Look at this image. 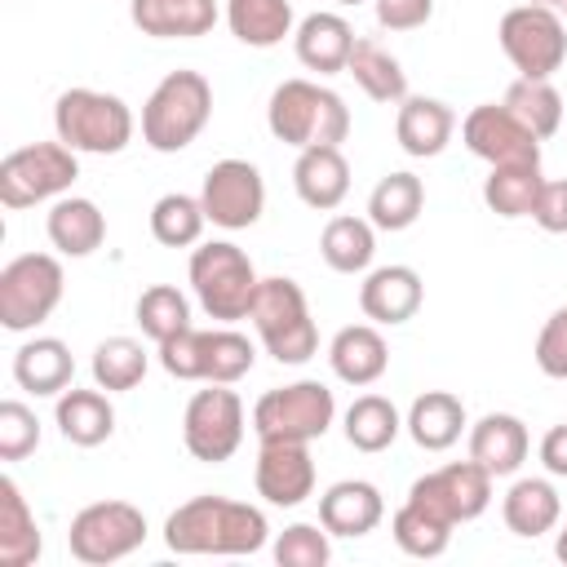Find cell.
<instances>
[{
    "label": "cell",
    "instance_id": "cell-24",
    "mask_svg": "<svg viewBox=\"0 0 567 567\" xmlns=\"http://www.w3.org/2000/svg\"><path fill=\"white\" fill-rule=\"evenodd\" d=\"M456 115L447 102L439 97H403L399 115H394V137L412 159H434L443 155V146L452 142Z\"/></svg>",
    "mask_w": 567,
    "mask_h": 567
},
{
    "label": "cell",
    "instance_id": "cell-21",
    "mask_svg": "<svg viewBox=\"0 0 567 567\" xmlns=\"http://www.w3.org/2000/svg\"><path fill=\"white\" fill-rule=\"evenodd\" d=\"M354 40H359V35L350 31V22H346L341 13H328V9L301 18L297 31H292L297 62H301L306 71H319V75H337V71H346Z\"/></svg>",
    "mask_w": 567,
    "mask_h": 567
},
{
    "label": "cell",
    "instance_id": "cell-48",
    "mask_svg": "<svg viewBox=\"0 0 567 567\" xmlns=\"http://www.w3.org/2000/svg\"><path fill=\"white\" fill-rule=\"evenodd\" d=\"M532 221L540 230H549V235H567V177L540 186L536 208H532Z\"/></svg>",
    "mask_w": 567,
    "mask_h": 567
},
{
    "label": "cell",
    "instance_id": "cell-39",
    "mask_svg": "<svg viewBox=\"0 0 567 567\" xmlns=\"http://www.w3.org/2000/svg\"><path fill=\"white\" fill-rule=\"evenodd\" d=\"M146 350H142V341H133V337H106V341H97V350H93V385H102L106 394H120V390H133V385H142V377H146Z\"/></svg>",
    "mask_w": 567,
    "mask_h": 567
},
{
    "label": "cell",
    "instance_id": "cell-38",
    "mask_svg": "<svg viewBox=\"0 0 567 567\" xmlns=\"http://www.w3.org/2000/svg\"><path fill=\"white\" fill-rule=\"evenodd\" d=\"M208 226V213L195 195H182V190H168L151 204V235L164 244V248H190L199 244Z\"/></svg>",
    "mask_w": 567,
    "mask_h": 567
},
{
    "label": "cell",
    "instance_id": "cell-1",
    "mask_svg": "<svg viewBox=\"0 0 567 567\" xmlns=\"http://www.w3.org/2000/svg\"><path fill=\"white\" fill-rule=\"evenodd\" d=\"M270 527L266 514L248 501H230V496H190L186 505H177L164 518V545L173 554H217V558H235V554H257L266 545Z\"/></svg>",
    "mask_w": 567,
    "mask_h": 567
},
{
    "label": "cell",
    "instance_id": "cell-4",
    "mask_svg": "<svg viewBox=\"0 0 567 567\" xmlns=\"http://www.w3.org/2000/svg\"><path fill=\"white\" fill-rule=\"evenodd\" d=\"M53 133L75 155H120L133 142V111L102 89H66L53 102Z\"/></svg>",
    "mask_w": 567,
    "mask_h": 567
},
{
    "label": "cell",
    "instance_id": "cell-29",
    "mask_svg": "<svg viewBox=\"0 0 567 567\" xmlns=\"http://www.w3.org/2000/svg\"><path fill=\"white\" fill-rule=\"evenodd\" d=\"M558 514H563V501H558V492H554L549 478H518L505 492V501H501L505 527L514 536H527V540L554 532L558 527Z\"/></svg>",
    "mask_w": 567,
    "mask_h": 567
},
{
    "label": "cell",
    "instance_id": "cell-27",
    "mask_svg": "<svg viewBox=\"0 0 567 567\" xmlns=\"http://www.w3.org/2000/svg\"><path fill=\"white\" fill-rule=\"evenodd\" d=\"M53 421H58L62 439L75 443V447H97L115 434V408L102 394V385L97 390H75V385L62 390L58 408H53Z\"/></svg>",
    "mask_w": 567,
    "mask_h": 567
},
{
    "label": "cell",
    "instance_id": "cell-46",
    "mask_svg": "<svg viewBox=\"0 0 567 567\" xmlns=\"http://www.w3.org/2000/svg\"><path fill=\"white\" fill-rule=\"evenodd\" d=\"M536 368L554 381H567V306H558L545 319V328L536 337Z\"/></svg>",
    "mask_w": 567,
    "mask_h": 567
},
{
    "label": "cell",
    "instance_id": "cell-28",
    "mask_svg": "<svg viewBox=\"0 0 567 567\" xmlns=\"http://www.w3.org/2000/svg\"><path fill=\"white\" fill-rule=\"evenodd\" d=\"M403 425H408V434H412L416 447L447 452L465 434V403L456 394H447V390H425V394L412 399Z\"/></svg>",
    "mask_w": 567,
    "mask_h": 567
},
{
    "label": "cell",
    "instance_id": "cell-40",
    "mask_svg": "<svg viewBox=\"0 0 567 567\" xmlns=\"http://www.w3.org/2000/svg\"><path fill=\"white\" fill-rule=\"evenodd\" d=\"M133 315H137L142 337H151L155 346L190 328V301H186L182 288H173V284H151V288L137 297Z\"/></svg>",
    "mask_w": 567,
    "mask_h": 567
},
{
    "label": "cell",
    "instance_id": "cell-36",
    "mask_svg": "<svg viewBox=\"0 0 567 567\" xmlns=\"http://www.w3.org/2000/svg\"><path fill=\"white\" fill-rule=\"evenodd\" d=\"M403 430L399 408L385 394H359L346 408V443L354 452H385Z\"/></svg>",
    "mask_w": 567,
    "mask_h": 567
},
{
    "label": "cell",
    "instance_id": "cell-42",
    "mask_svg": "<svg viewBox=\"0 0 567 567\" xmlns=\"http://www.w3.org/2000/svg\"><path fill=\"white\" fill-rule=\"evenodd\" d=\"M257 363V350L244 332L235 328H208V381L217 385H235L239 377H248Z\"/></svg>",
    "mask_w": 567,
    "mask_h": 567
},
{
    "label": "cell",
    "instance_id": "cell-23",
    "mask_svg": "<svg viewBox=\"0 0 567 567\" xmlns=\"http://www.w3.org/2000/svg\"><path fill=\"white\" fill-rule=\"evenodd\" d=\"M71 377H75V359L58 337H31L13 350V381L35 399H58L62 390H71Z\"/></svg>",
    "mask_w": 567,
    "mask_h": 567
},
{
    "label": "cell",
    "instance_id": "cell-43",
    "mask_svg": "<svg viewBox=\"0 0 567 567\" xmlns=\"http://www.w3.org/2000/svg\"><path fill=\"white\" fill-rule=\"evenodd\" d=\"M332 558L328 527L323 523H292L275 540V563L279 567H323Z\"/></svg>",
    "mask_w": 567,
    "mask_h": 567
},
{
    "label": "cell",
    "instance_id": "cell-37",
    "mask_svg": "<svg viewBox=\"0 0 567 567\" xmlns=\"http://www.w3.org/2000/svg\"><path fill=\"white\" fill-rule=\"evenodd\" d=\"M505 106H509V115H514L523 128H532L540 142L554 137V133L563 128V115H567V106H563V97H558V89H554L549 80H523V75L505 89Z\"/></svg>",
    "mask_w": 567,
    "mask_h": 567
},
{
    "label": "cell",
    "instance_id": "cell-50",
    "mask_svg": "<svg viewBox=\"0 0 567 567\" xmlns=\"http://www.w3.org/2000/svg\"><path fill=\"white\" fill-rule=\"evenodd\" d=\"M554 554H558V558H563V563H567V527H563V532H558V540H554Z\"/></svg>",
    "mask_w": 567,
    "mask_h": 567
},
{
    "label": "cell",
    "instance_id": "cell-25",
    "mask_svg": "<svg viewBox=\"0 0 567 567\" xmlns=\"http://www.w3.org/2000/svg\"><path fill=\"white\" fill-rule=\"evenodd\" d=\"M328 363H332L337 381H346V385H372L390 368V346L377 332V323H350V328H341L332 337Z\"/></svg>",
    "mask_w": 567,
    "mask_h": 567
},
{
    "label": "cell",
    "instance_id": "cell-18",
    "mask_svg": "<svg viewBox=\"0 0 567 567\" xmlns=\"http://www.w3.org/2000/svg\"><path fill=\"white\" fill-rule=\"evenodd\" d=\"M527 425L514 412H487L470 425V456L492 474V478H509L518 474V465L527 461Z\"/></svg>",
    "mask_w": 567,
    "mask_h": 567
},
{
    "label": "cell",
    "instance_id": "cell-31",
    "mask_svg": "<svg viewBox=\"0 0 567 567\" xmlns=\"http://www.w3.org/2000/svg\"><path fill=\"white\" fill-rule=\"evenodd\" d=\"M226 27L248 49H275L292 35V4L288 0H226Z\"/></svg>",
    "mask_w": 567,
    "mask_h": 567
},
{
    "label": "cell",
    "instance_id": "cell-3",
    "mask_svg": "<svg viewBox=\"0 0 567 567\" xmlns=\"http://www.w3.org/2000/svg\"><path fill=\"white\" fill-rule=\"evenodd\" d=\"M213 115V84L199 71H168L142 106V142L159 155L186 151Z\"/></svg>",
    "mask_w": 567,
    "mask_h": 567
},
{
    "label": "cell",
    "instance_id": "cell-35",
    "mask_svg": "<svg viewBox=\"0 0 567 567\" xmlns=\"http://www.w3.org/2000/svg\"><path fill=\"white\" fill-rule=\"evenodd\" d=\"M545 177L540 164H501L483 177V204L496 217H532Z\"/></svg>",
    "mask_w": 567,
    "mask_h": 567
},
{
    "label": "cell",
    "instance_id": "cell-19",
    "mask_svg": "<svg viewBox=\"0 0 567 567\" xmlns=\"http://www.w3.org/2000/svg\"><path fill=\"white\" fill-rule=\"evenodd\" d=\"M385 518V501L368 478H341L319 496V523L328 536H368Z\"/></svg>",
    "mask_w": 567,
    "mask_h": 567
},
{
    "label": "cell",
    "instance_id": "cell-33",
    "mask_svg": "<svg viewBox=\"0 0 567 567\" xmlns=\"http://www.w3.org/2000/svg\"><path fill=\"white\" fill-rule=\"evenodd\" d=\"M319 252L323 261L337 270V275H359L372 266V252H377V226L368 217H332L319 235Z\"/></svg>",
    "mask_w": 567,
    "mask_h": 567
},
{
    "label": "cell",
    "instance_id": "cell-52",
    "mask_svg": "<svg viewBox=\"0 0 567 567\" xmlns=\"http://www.w3.org/2000/svg\"><path fill=\"white\" fill-rule=\"evenodd\" d=\"M337 4H363V0H337Z\"/></svg>",
    "mask_w": 567,
    "mask_h": 567
},
{
    "label": "cell",
    "instance_id": "cell-45",
    "mask_svg": "<svg viewBox=\"0 0 567 567\" xmlns=\"http://www.w3.org/2000/svg\"><path fill=\"white\" fill-rule=\"evenodd\" d=\"M40 447V421L22 399L0 403V461H22Z\"/></svg>",
    "mask_w": 567,
    "mask_h": 567
},
{
    "label": "cell",
    "instance_id": "cell-22",
    "mask_svg": "<svg viewBox=\"0 0 567 567\" xmlns=\"http://www.w3.org/2000/svg\"><path fill=\"white\" fill-rule=\"evenodd\" d=\"M292 186H297V195H301L306 208L332 213V208L350 195V164H346L341 146H310V151H297Z\"/></svg>",
    "mask_w": 567,
    "mask_h": 567
},
{
    "label": "cell",
    "instance_id": "cell-11",
    "mask_svg": "<svg viewBox=\"0 0 567 567\" xmlns=\"http://www.w3.org/2000/svg\"><path fill=\"white\" fill-rule=\"evenodd\" d=\"M142 540H146V514L128 501H93L71 518L66 532L71 554L89 567L120 563L133 549H142Z\"/></svg>",
    "mask_w": 567,
    "mask_h": 567
},
{
    "label": "cell",
    "instance_id": "cell-9",
    "mask_svg": "<svg viewBox=\"0 0 567 567\" xmlns=\"http://www.w3.org/2000/svg\"><path fill=\"white\" fill-rule=\"evenodd\" d=\"M62 261L53 252H22L0 270V328L31 332L62 301Z\"/></svg>",
    "mask_w": 567,
    "mask_h": 567
},
{
    "label": "cell",
    "instance_id": "cell-15",
    "mask_svg": "<svg viewBox=\"0 0 567 567\" xmlns=\"http://www.w3.org/2000/svg\"><path fill=\"white\" fill-rule=\"evenodd\" d=\"M461 142L470 146V155H478L483 164L501 168V164H540V137L532 128H523L509 106L501 102H483L461 120Z\"/></svg>",
    "mask_w": 567,
    "mask_h": 567
},
{
    "label": "cell",
    "instance_id": "cell-44",
    "mask_svg": "<svg viewBox=\"0 0 567 567\" xmlns=\"http://www.w3.org/2000/svg\"><path fill=\"white\" fill-rule=\"evenodd\" d=\"M159 368L177 381H208V332L186 328L159 341Z\"/></svg>",
    "mask_w": 567,
    "mask_h": 567
},
{
    "label": "cell",
    "instance_id": "cell-7",
    "mask_svg": "<svg viewBox=\"0 0 567 567\" xmlns=\"http://www.w3.org/2000/svg\"><path fill=\"white\" fill-rule=\"evenodd\" d=\"M337 416V399L323 381L275 385L252 403V430L261 443H310L323 439Z\"/></svg>",
    "mask_w": 567,
    "mask_h": 567
},
{
    "label": "cell",
    "instance_id": "cell-17",
    "mask_svg": "<svg viewBox=\"0 0 567 567\" xmlns=\"http://www.w3.org/2000/svg\"><path fill=\"white\" fill-rule=\"evenodd\" d=\"M421 301H425V284L412 266H377L359 284V310L381 328L408 323L421 310Z\"/></svg>",
    "mask_w": 567,
    "mask_h": 567
},
{
    "label": "cell",
    "instance_id": "cell-5",
    "mask_svg": "<svg viewBox=\"0 0 567 567\" xmlns=\"http://www.w3.org/2000/svg\"><path fill=\"white\" fill-rule=\"evenodd\" d=\"M261 346L270 350L275 363H306L315 359L319 350V328L310 319V306H306V292L297 279L288 275H270L257 284V297H252V310H248Z\"/></svg>",
    "mask_w": 567,
    "mask_h": 567
},
{
    "label": "cell",
    "instance_id": "cell-26",
    "mask_svg": "<svg viewBox=\"0 0 567 567\" xmlns=\"http://www.w3.org/2000/svg\"><path fill=\"white\" fill-rule=\"evenodd\" d=\"M44 230H49V244H53L62 257H89V252H97L102 239H106V217H102V208H97L93 199H84V195H62V199H53Z\"/></svg>",
    "mask_w": 567,
    "mask_h": 567
},
{
    "label": "cell",
    "instance_id": "cell-12",
    "mask_svg": "<svg viewBox=\"0 0 567 567\" xmlns=\"http://www.w3.org/2000/svg\"><path fill=\"white\" fill-rule=\"evenodd\" d=\"M182 443L195 461L221 465L244 443V403L230 385L208 381V390H195L182 412Z\"/></svg>",
    "mask_w": 567,
    "mask_h": 567
},
{
    "label": "cell",
    "instance_id": "cell-32",
    "mask_svg": "<svg viewBox=\"0 0 567 567\" xmlns=\"http://www.w3.org/2000/svg\"><path fill=\"white\" fill-rule=\"evenodd\" d=\"M346 75H354V84L372 97V102H403L408 97V71L399 66V58L390 49H381L377 40H354Z\"/></svg>",
    "mask_w": 567,
    "mask_h": 567
},
{
    "label": "cell",
    "instance_id": "cell-16",
    "mask_svg": "<svg viewBox=\"0 0 567 567\" xmlns=\"http://www.w3.org/2000/svg\"><path fill=\"white\" fill-rule=\"evenodd\" d=\"M252 483H257V496H266V501L279 505V509L301 505V501L315 492L310 443H261Z\"/></svg>",
    "mask_w": 567,
    "mask_h": 567
},
{
    "label": "cell",
    "instance_id": "cell-2",
    "mask_svg": "<svg viewBox=\"0 0 567 567\" xmlns=\"http://www.w3.org/2000/svg\"><path fill=\"white\" fill-rule=\"evenodd\" d=\"M266 124L270 133L292 146V151H310V146H341L350 137V106L341 102V93H332L328 84L315 80H284L270 93L266 106Z\"/></svg>",
    "mask_w": 567,
    "mask_h": 567
},
{
    "label": "cell",
    "instance_id": "cell-49",
    "mask_svg": "<svg viewBox=\"0 0 567 567\" xmlns=\"http://www.w3.org/2000/svg\"><path fill=\"white\" fill-rule=\"evenodd\" d=\"M540 465L554 478H567V421H558V425L545 430V439H540Z\"/></svg>",
    "mask_w": 567,
    "mask_h": 567
},
{
    "label": "cell",
    "instance_id": "cell-20",
    "mask_svg": "<svg viewBox=\"0 0 567 567\" xmlns=\"http://www.w3.org/2000/svg\"><path fill=\"white\" fill-rule=\"evenodd\" d=\"M128 18L155 40H199L217 27V0H128Z\"/></svg>",
    "mask_w": 567,
    "mask_h": 567
},
{
    "label": "cell",
    "instance_id": "cell-13",
    "mask_svg": "<svg viewBox=\"0 0 567 567\" xmlns=\"http://www.w3.org/2000/svg\"><path fill=\"white\" fill-rule=\"evenodd\" d=\"M408 501H416L430 514H439L443 523L461 527V523H474L492 505V474L474 456L470 461H452V465H439V470L421 474L408 487Z\"/></svg>",
    "mask_w": 567,
    "mask_h": 567
},
{
    "label": "cell",
    "instance_id": "cell-10",
    "mask_svg": "<svg viewBox=\"0 0 567 567\" xmlns=\"http://www.w3.org/2000/svg\"><path fill=\"white\" fill-rule=\"evenodd\" d=\"M501 49L514 62V71L523 80H549L563 62H567V27L563 13L545 9V4H518L501 18Z\"/></svg>",
    "mask_w": 567,
    "mask_h": 567
},
{
    "label": "cell",
    "instance_id": "cell-14",
    "mask_svg": "<svg viewBox=\"0 0 567 567\" xmlns=\"http://www.w3.org/2000/svg\"><path fill=\"white\" fill-rule=\"evenodd\" d=\"M199 204H204L213 226L248 230L261 217V208H266V182H261L257 164H248V159H217L204 173Z\"/></svg>",
    "mask_w": 567,
    "mask_h": 567
},
{
    "label": "cell",
    "instance_id": "cell-34",
    "mask_svg": "<svg viewBox=\"0 0 567 567\" xmlns=\"http://www.w3.org/2000/svg\"><path fill=\"white\" fill-rule=\"evenodd\" d=\"M425 208V186L416 173H385L368 195V221L377 230H408Z\"/></svg>",
    "mask_w": 567,
    "mask_h": 567
},
{
    "label": "cell",
    "instance_id": "cell-51",
    "mask_svg": "<svg viewBox=\"0 0 567 567\" xmlns=\"http://www.w3.org/2000/svg\"><path fill=\"white\" fill-rule=\"evenodd\" d=\"M532 4H545V9H554V13H567V0H532Z\"/></svg>",
    "mask_w": 567,
    "mask_h": 567
},
{
    "label": "cell",
    "instance_id": "cell-47",
    "mask_svg": "<svg viewBox=\"0 0 567 567\" xmlns=\"http://www.w3.org/2000/svg\"><path fill=\"white\" fill-rule=\"evenodd\" d=\"M372 9L385 31H416L434 18V0H372Z\"/></svg>",
    "mask_w": 567,
    "mask_h": 567
},
{
    "label": "cell",
    "instance_id": "cell-41",
    "mask_svg": "<svg viewBox=\"0 0 567 567\" xmlns=\"http://www.w3.org/2000/svg\"><path fill=\"white\" fill-rule=\"evenodd\" d=\"M390 532H394V545L403 554H412V558H439L447 549V540H452V523H443L439 514H430L416 501H403L394 509Z\"/></svg>",
    "mask_w": 567,
    "mask_h": 567
},
{
    "label": "cell",
    "instance_id": "cell-6",
    "mask_svg": "<svg viewBox=\"0 0 567 567\" xmlns=\"http://www.w3.org/2000/svg\"><path fill=\"white\" fill-rule=\"evenodd\" d=\"M257 284L261 279H257L248 252L230 239H213V244H199L190 252V288H195L208 319H221V323L248 319Z\"/></svg>",
    "mask_w": 567,
    "mask_h": 567
},
{
    "label": "cell",
    "instance_id": "cell-30",
    "mask_svg": "<svg viewBox=\"0 0 567 567\" xmlns=\"http://www.w3.org/2000/svg\"><path fill=\"white\" fill-rule=\"evenodd\" d=\"M44 540L35 527V514L22 496V487L4 474L0 478V567H31L40 558Z\"/></svg>",
    "mask_w": 567,
    "mask_h": 567
},
{
    "label": "cell",
    "instance_id": "cell-8",
    "mask_svg": "<svg viewBox=\"0 0 567 567\" xmlns=\"http://www.w3.org/2000/svg\"><path fill=\"white\" fill-rule=\"evenodd\" d=\"M80 177V159L66 142H31L0 159V204L35 208L44 199H62Z\"/></svg>",
    "mask_w": 567,
    "mask_h": 567
}]
</instances>
